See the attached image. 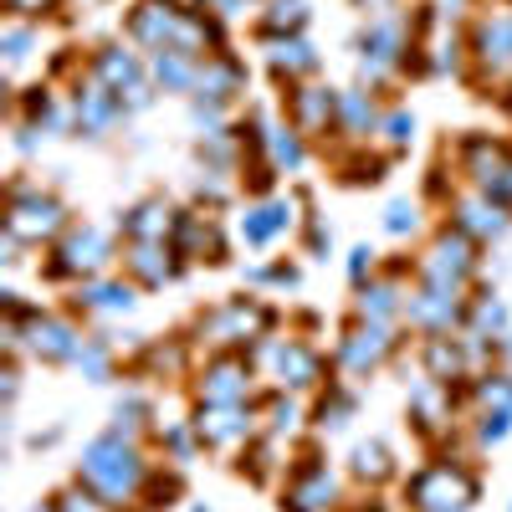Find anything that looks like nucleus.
Listing matches in <instances>:
<instances>
[{
	"instance_id": "1",
	"label": "nucleus",
	"mask_w": 512,
	"mask_h": 512,
	"mask_svg": "<svg viewBox=\"0 0 512 512\" xmlns=\"http://www.w3.org/2000/svg\"><path fill=\"white\" fill-rule=\"evenodd\" d=\"M82 482H88L93 492H103L113 507H123V502H134L149 487V461L128 436L108 431V436H98L88 451H82Z\"/></svg>"
},
{
	"instance_id": "2",
	"label": "nucleus",
	"mask_w": 512,
	"mask_h": 512,
	"mask_svg": "<svg viewBox=\"0 0 512 512\" xmlns=\"http://www.w3.org/2000/svg\"><path fill=\"white\" fill-rule=\"evenodd\" d=\"M272 328V308L256 303V297H231V303H221L216 313H205L195 323V338L205 349H241V344H262Z\"/></svg>"
},
{
	"instance_id": "3",
	"label": "nucleus",
	"mask_w": 512,
	"mask_h": 512,
	"mask_svg": "<svg viewBox=\"0 0 512 512\" xmlns=\"http://www.w3.org/2000/svg\"><path fill=\"white\" fill-rule=\"evenodd\" d=\"M405 502L415 512H466L477 502V477L466 472L461 461H431L425 472L410 477Z\"/></svg>"
},
{
	"instance_id": "4",
	"label": "nucleus",
	"mask_w": 512,
	"mask_h": 512,
	"mask_svg": "<svg viewBox=\"0 0 512 512\" xmlns=\"http://www.w3.org/2000/svg\"><path fill=\"white\" fill-rule=\"evenodd\" d=\"M67 226V205L57 195H41L31 185H16L11 190V210H6V236L16 241H52L57 231Z\"/></svg>"
},
{
	"instance_id": "5",
	"label": "nucleus",
	"mask_w": 512,
	"mask_h": 512,
	"mask_svg": "<svg viewBox=\"0 0 512 512\" xmlns=\"http://www.w3.org/2000/svg\"><path fill=\"white\" fill-rule=\"evenodd\" d=\"M113 262V241L98 226H72L57 246H52V262L47 277H98Z\"/></svg>"
},
{
	"instance_id": "6",
	"label": "nucleus",
	"mask_w": 512,
	"mask_h": 512,
	"mask_svg": "<svg viewBox=\"0 0 512 512\" xmlns=\"http://www.w3.org/2000/svg\"><path fill=\"white\" fill-rule=\"evenodd\" d=\"M477 272V241L472 236H461L456 226L436 236V246L425 251V262H420V277L425 282H436V287H466Z\"/></svg>"
},
{
	"instance_id": "7",
	"label": "nucleus",
	"mask_w": 512,
	"mask_h": 512,
	"mask_svg": "<svg viewBox=\"0 0 512 512\" xmlns=\"http://www.w3.org/2000/svg\"><path fill=\"white\" fill-rule=\"evenodd\" d=\"M195 395H200V405H251V395H256L251 364L236 359V354L210 359L195 379Z\"/></svg>"
},
{
	"instance_id": "8",
	"label": "nucleus",
	"mask_w": 512,
	"mask_h": 512,
	"mask_svg": "<svg viewBox=\"0 0 512 512\" xmlns=\"http://www.w3.org/2000/svg\"><path fill=\"white\" fill-rule=\"evenodd\" d=\"M195 436L210 451H236L256 436V410L251 405H200L195 410Z\"/></svg>"
},
{
	"instance_id": "9",
	"label": "nucleus",
	"mask_w": 512,
	"mask_h": 512,
	"mask_svg": "<svg viewBox=\"0 0 512 512\" xmlns=\"http://www.w3.org/2000/svg\"><path fill=\"white\" fill-rule=\"evenodd\" d=\"M287 123H292L303 139L333 134V128L344 123V98L328 93V88H313V82H297L292 98H287Z\"/></svg>"
},
{
	"instance_id": "10",
	"label": "nucleus",
	"mask_w": 512,
	"mask_h": 512,
	"mask_svg": "<svg viewBox=\"0 0 512 512\" xmlns=\"http://www.w3.org/2000/svg\"><path fill=\"white\" fill-rule=\"evenodd\" d=\"M185 16L190 11H180V0H139V6L128 11V36H134L139 47H149V52H164V47L180 41Z\"/></svg>"
},
{
	"instance_id": "11",
	"label": "nucleus",
	"mask_w": 512,
	"mask_h": 512,
	"mask_svg": "<svg viewBox=\"0 0 512 512\" xmlns=\"http://www.w3.org/2000/svg\"><path fill=\"white\" fill-rule=\"evenodd\" d=\"M456 159H461V175L472 180L482 195H497L502 180H507V169H512L507 144H497L492 134H466L461 149H456Z\"/></svg>"
},
{
	"instance_id": "12",
	"label": "nucleus",
	"mask_w": 512,
	"mask_h": 512,
	"mask_svg": "<svg viewBox=\"0 0 512 512\" xmlns=\"http://www.w3.org/2000/svg\"><path fill=\"white\" fill-rule=\"evenodd\" d=\"M472 57L482 77H507L512 72V11H482L472 26Z\"/></svg>"
},
{
	"instance_id": "13",
	"label": "nucleus",
	"mask_w": 512,
	"mask_h": 512,
	"mask_svg": "<svg viewBox=\"0 0 512 512\" xmlns=\"http://www.w3.org/2000/svg\"><path fill=\"white\" fill-rule=\"evenodd\" d=\"M405 318L425 333H451L466 323V303H461V292L456 287H436V282H425L420 292H405Z\"/></svg>"
},
{
	"instance_id": "14",
	"label": "nucleus",
	"mask_w": 512,
	"mask_h": 512,
	"mask_svg": "<svg viewBox=\"0 0 512 512\" xmlns=\"http://www.w3.org/2000/svg\"><path fill=\"white\" fill-rule=\"evenodd\" d=\"M21 344L36 354V359H47V364H67L77 359L82 349V333L62 318H47V313H26L21 318Z\"/></svg>"
},
{
	"instance_id": "15",
	"label": "nucleus",
	"mask_w": 512,
	"mask_h": 512,
	"mask_svg": "<svg viewBox=\"0 0 512 512\" xmlns=\"http://www.w3.org/2000/svg\"><path fill=\"white\" fill-rule=\"evenodd\" d=\"M507 221H512V210L497 200V195H461V200H451V226L461 231V236H472L477 246H487V241H497L502 231H507Z\"/></svg>"
},
{
	"instance_id": "16",
	"label": "nucleus",
	"mask_w": 512,
	"mask_h": 512,
	"mask_svg": "<svg viewBox=\"0 0 512 512\" xmlns=\"http://www.w3.org/2000/svg\"><path fill=\"white\" fill-rule=\"evenodd\" d=\"M390 349H395L390 323H369V318H359L344 338H338V364H344L349 374H369V369H379L384 359H390Z\"/></svg>"
},
{
	"instance_id": "17",
	"label": "nucleus",
	"mask_w": 512,
	"mask_h": 512,
	"mask_svg": "<svg viewBox=\"0 0 512 512\" xmlns=\"http://www.w3.org/2000/svg\"><path fill=\"white\" fill-rule=\"evenodd\" d=\"M425 379H436V384H456L472 374V359H477V333H466V338H451V333H431L425 338Z\"/></svg>"
},
{
	"instance_id": "18",
	"label": "nucleus",
	"mask_w": 512,
	"mask_h": 512,
	"mask_svg": "<svg viewBox=\"0 0 512 512\" xmlns=\"http://www.w3.org/2000/svg\"><path fill=\"white\" fill-rule=\"evenodd\" d=\"M262 359L272 364V374L282 384H292V390H313V384L323 379V359L308 344H297V338H267Z\"/></svg>"
},
{
	"instance_id": "19",
	"label": "nucleus",
	"mask_w": 512,
	"mask_h": 512,
	"mask_svg": "<svg viewBox=\"0 0 512 512\" xmlns=\"http://www.w3.org/2000/svg\"><path fill=\"white\" fill-rule=\"evenodd\" d=\"M123 267L139 287H164L180 272V251H175V241H128Z\"/></svg>"
},
{
	"instance_id": "20",
	"label": "nucleus",
	"mask_w": 512,
	"mask_h": 512,
	"mask_svg": "<svg viewBox=\"0 0 512 512\" xmlns=\"http://www.w3.org/2000/svg\"><path fill=\"white\" fill-rule=\"evenodd\" d=\"M333 502H338V482H333V472L308 456L303 466H297V477H292L282 507H287V512H328Z\"/></svg>"
},
{
	"instance_id": "21",
	"label": "nucleus",
	"mask_w": 512,
	"mask_h": 512,
	"mask_svg": "<svg viewBox=\"0 0 512 512\" xmlns=\"http://www.w3.org/2000/svg\"><path fill=\"white\" fill-rule=\"evenodd\" d=\"M118 113H123V98H118L113 88H103L98 77L77 82V93H72V118H77L82 134H103V128L118 123Z\"/></svg>"
},
{
	"instance_id": "22",
	"label": "nucleus",
	"mask_w": 512,
	"mask_h": 512,
	"mask_svg": "<svg viewBox=\"0 0 512 512\" xmlns=\"http://www.w3.org/2000/svg\"><path fill=\"white\" fill-rule=\"evenodd\" d=\"M175 251L180 256H200V262H221V256H226V236H221L216 216L185 210L180 226H175Z\"/></svg>"
},
{
	"instance_id": "23",
	"label": "nucleus",
	"mask_w": 512,
	"mask_h": 512,
	"mask_svg": "<svg viewBox=\"0 0 512 512\" xmlns=\"http://www.w3.org/2000/svg\"><path fill=\"white\" fill-rule=\"evenodd\" d=\"M292 226H297V205L292 200H267V205H251L241 216V241L246 246H272Z\"/></svg>"
},
{
	"instance_id": "24",
	"label": "nucleus",
	"mask_w": 512,
	"mask_h": 512,
	"mask_svg": "<svg viewBox=\"0 0 512 512\" xmlns=\"http://www.w3.org/2000/svg\"><path fill=\"white\" fill-rule=\"evenodd\" d=\"M175 226H180V216H175V210H169V200H159V195L139 200V205L123 216V236H128V241H175Z\"/></svg>"
},
{
	"instance_id": "25",
	"label": "nucleus",
	"mask_w": 512,
	"mask_h": 512,
	"mask_svg": "<svg viewBox=\"0 0 512 512\" xmlns=\"http://www.w3.org/2000/svg\"><path fill=\"white\" fill-rule=\"evenodd\" d=\"M267 62H272V77L292 82V88H297V77L318 72V52L303 36H267Z\"/></svg>"
},
{
	"instance_id": "26",
	"label": "nucleus",
	"mask_w": 512,
	"mask_h": 512,
	"mask_svg": "<svg viewBox=\"0 0 512 512\" xmlns=\"http://www.w3.org/2000/svg\"><path fill=\"white\" fill-rule=\"evenodd\" d=\"M93 77L123 98V93H134L139 82H149V67H144L134 52H123V47H103V52L93 57Z\"/></svg>"
},
{
	"instance_id": "27",
	"label": "nucleus",
	"mask_w": 512,
	"mask_h": 512,
	"mask_svg": "<svg viewBox=\"0 0 512 512\" xmlns=\"http://www.w3.org/2000/svg\"><path fill=\"white\" fill-rule=\"evenodd\" d=\"M149 82H154V88H164V93H190L195 82H200V57H190L180 47H164L149 62Z\"/></svg>"
},
{
	"instance_id": "28",
	"label": "nucleus",
	"mask_w": 512,
	"mask_h": 512,
	"mask_svg": "<svg viewBox=\"0 0 512 512\" xmlns=\"http://www.w3.org/2000/svg\"><path fill=\"white\" fill-rule=\"evenodd\" d=\"M241 82H246V72H241V62L236 57H226V52H210V57H200V98H210V103H226V98H236L241 93Z\"/></svg>"
},
{
	"instance_id": "29",
	"label": "nucleus",
	"mask_w": 512,
	"mask_h": 512,
	"mask_svg": "<svg viewBox=\"0 0 512 512\" xmlns=\"http://www.w3.org/2000/svg\"><path fill=\"white\" fill-rule=\"evenodd\" d=\"M410 420L420 425L425 436L446 431V420H451V384H436V379L415 384V395H410Z\"/></svg>"
},
{
	"instance_id": "30",
	"label": "nucleus",
	"mask_w": 512,
	"mask_h": 512,
	"mask_svg": "<svg viewBox=\"0 0 512 512\" xmlns=\"http://www.w3.org/2000/svg\"><path fill=\"white\" fill-rule=\"evenodd\" d=\"M395 313H405V292H400L395 282H364V287H359V318L390 323Z\"/></svg>"
},
{
	"instance_id": "31",
	"label": "nucleus",
	"mask_w": 512,
	"mask_h": 512,
	"mask_svg": "<svg viewBox=\"0 0 512 512\" xmlns=\"http://www.w3.org/2000/svg\"><path fill=\"white\" fill-rule=\"evenodd\" d=\"M349 472H354L359 482L379 487V482H390L395 456H390V446H384V441H359V446H354V456H349Z\"/></svg>"
},
{
	"instance_id": "32",
	"label": "nucleus",
	"mask_w": 512,
	"mask_h": 512,
	"mask_svg": "<svg viewBox=\"0 0 512 512\" xmlns=\"http://www.w3.org/2000/svg\"><path fill=\"white\" fill-rule=\"evenodd\" d=\"M77 303L93 308V313H128V308H134V287H128V282H88Z\"/></svg>"
},
{
	"instance_id": "33",
	"label": "nucleus",
	"mask_w": 512,
	"mask_h": 512,
	"mask_svg": "<svg viewBox=\"0 0 512 512\" xmlns=\"http://www.w3.org/2000/svg\"><path fill=\"white\" fill-rule=\"evenodd\" d=\"M303 26H308L303 0H272L267 21H262V36H303Z\"/></svg>"
},
{
	"instance_id": "34",
	"label": "nucleus",
	"mask_w": 512,
	"mask_h": 512,
	"mask_svg": "<svg viewBox=\"0 0 512 512\" xmlns=\"http://www.w3.org/2000/svg\"><path fill=\"white\" fill-rule=\"evenodd\" d=\"M374 123H379V108L369 103V93H344V123H338V128L354 134V139H364Z\"/></svg>"
},
{
	"instance_id": "35",
	"label": "nucleus",
	"mask_w": 512,
	"mask_h": 512,
	"mask_svg": "<svg viewBox=\"0 0 512 512\" xmlns=\"http://www.w3.org/2000/svg\"><path fill=\"white\" fill-rule=\"evenodd\" d=\"M349 415H354V395L344 384H328V395L318 400V425L323 431H338V425H349Z\"/></svg>"
},
{
	"instance_id": "36",
	"label": "nucleus",
	"mask_w": 512,
	"mask_h": 512,
	"mask_svg": "<svg viewBox=\"0 0 512 512\" xmlns=\"http://www.w3.org/2000/svg\"><path fill=\"white\" fill-rule=\"evenodd\" d=\"M267 154H272L277 169H297V164H303V134H297V128H272V134H267Z\"/></svg>"
},
{
	"instance_id": "37",
	"label": "nucleus",
	"mask_w": 512,
	"mask_h": 512,
	"mask_svg": "<svg viewBox=\"0 0 512 512\" xmlns=\"http://www.w3.org/2000/svg\"><path fill=\"white\" fill-rule=\"evenodd\" d=\"M477 405H482V415L512 410V379L507 374H482L477 379Z\"/></svg>"
},
{
	"instance_id": "38",
	"label": "nucleus",
	"mask_w": 512,
	"mask_h": 512,
	"mask_svg": "<svg viewBox=\"0 0 512 512\" xmlns=\"http://www.w3.org/2000/svg\"><path fill=\"white\" fill-rule=\"evenodd\" d=\"M88 379H108V364H113V349H108V338H82V349L72 359Z\"/></svg>"
},
{
	"instance_id": "39",
	"label": "nucleus",
	"mask_w": 512,
	"mask_h": 512,
	"mask_svg": "<svg viewBox=\"0 0 512 512\" xmlns=\"http://www.w3.org/2000/svg\"><path fill=\"white\" fill-rule=\"evenodd\" d=\"M502 328H507V308L497 303V297H477V308H472V328H466V333L487 338V333H502Z\"/></svg>"
},
{
	"instance_id": "40",
	"label": "nucleus",
	"mask_w": 512,
	"mask_h": 512,
	"mask_svg": "<svg viewBox=\"0 0 512 512\" xmlns=\"http://www.w3.org/2000/svg\"><path fill=\"white\" fill-rule=\"evenodd\" d=\"M57 502H62V512H113V502H108L103 492H93L88 482H77V487H67V492H62Z\"/></svg>"
},
{
	"instance_id": "41",
	"label": "nucleus",
	"mask_w": 512,
	"mask_h": 512,
	"mask_svg": "<svg viewBox=\"0 0 512 512\" xmlns=\"http://www.w3.org/2000/svg\"><path fill=\"white\" fill-rule=\"evenodd\" d=\"M415 226H420V216H415L410 200H395L390 210H384V231H390V236H410Z\"/></svg>"
},
{
	"instance_id": "42",
	"label": "nucleus",
	"mask_w": 512,
	"mask_h": 512,
	"mask_svg": "<svg viewBox=\"0 0 512 512\" xmlns=\"http://www.w3.org/2000/svg\"><path fill=\"white\" fill-rule=\"evenodd\" d=\"M26 57H31V26H11V31H6V62L21 67Z\"/></svg>"
},
{
	"instance_id": "43",
	"label": "nucleus",
	"mask_w": 512,
	"mask_h": 512,
	"mask_svg": "<svg viewBox=\"0 0 512 512\" xmlns=\"http://www.w3.org/2000/svg\"><path fill=\"white\" fill-rule=\"evenodd\" d=\"M292 425H297V405H292V400H282V395H277V400H272V405H267V431H272V436H277V431H292Z\"/></svg>"
},
{
	"instance_id": "44",
	"label": "nucleus",
	"mask_w": 512,
	"mask_h": 512,
	"mask_svg": "<svg viewBox=\"0 0 512 512\" xmlns=\"http://www.w3.org/2000/svg\"><path fill=\"white\" fill-rule=\"evenodd\" d=\"M410 134H415V118L410 113H390V118H384V139H390L395 149H405Z\"/></svg>"
},
{
	"instance_id": "45",
	"label": "nucleus",
	"mask_w": 512,
	"mask_h": 512,
	"mask_svg": "<svg viewBox=\"0 0 512 512\" xmlns=\"http://www.w3.org/2000/svg\"><path fill=\"white\" fill-rule=\"evenodd\" d=\"M57 6V0H6V11L16 16V21H31V16H47Z\"/></svg>"
},
{
	"instance_id": "46",
	"label": "nucleus",
	"mask_w": 512,
	"mask_h": 512,
	"mask_svg": "<svg viewBox=\"0 0 512 512\" xmlns=\"http://www.w3.org/2000/svg\"><path fill=\"white\" fill-rule=\"evenodd\" d=\"M369 272H374V251H369V246H354V251H349V277L364 287Z\"/></svg>"
},
{
	"instance_id": "47",
	"label": "nucleus",
	"mask_w": 512,
	"mask_h": 512,
	"mask_svg": "<svg viewBox=\"0 0 512 512\" xmlns=\"http://www.w3.org/2000/svg\"><path fill=\"white\" fill-rule=\"evenodd\" d=\"M169 497H180V477H159L149 487V507H169Z\"/></svg>"
},
{
	"instance_id": "48",
	"label": "nucleus",
	"mask_w": 512,
	"mask_h": 512,
	"mask_svg": "<svg viewBox=\"0 0 512 512\" xmlns=\"http://www.w3.org/2000/svg\"><path fill=\"white\" fill-rule=\"evenodd\" d=\"M354 6H364L374 21H384V16H395V0H354Z\"/></svg>"
},
{
	"instance_id": "49",
	"label": "nucleus",
	"mask_w": 512,
	"mask_h": 512,
	"mask_svg": "<svg viewBox=\"0 0 512 512\" xmlns=\"http://www.w3.org/2000/svg\"><path fill=\"white\" fill-rule=\"evenodd\" d=\"M497 200H502V205L512 210V169H507V180H502V190H497Z\"/></svg>"
},
{
	"instance_id": "50",
	"label": "nucleus",
	"mask_w": 512,
	"mask_h": 512,
	"mask_svg": "<svg viewBox=\"0 0 512 512\" xmlns=\"http://www.w3.org/2000/svg\"><path fill=\"white\" fill-rule=\"evenodd\" d=\"M36 512H62V502H57V497H52V502H41V507H36Z\"/></svg>"
},
{
	"instance_id": "51",
	"label": "nucleus",
	"mask_w": 512,
	"mask_h": 512,
	"mask_svg": "<svg viewBox=\"0 0 512 512\" xmlns=\"http://www.w3.org/2000/svg\"><path fill=\"white\" fill-rule=\"evenodd\" d=\"M195 512H210V507H195Z\"/></svg>"
},
{
	"instance_id": "52",
	"label": "nucleus",
	"mask_w": 512,
	"mask_h": 512,
	"mask_svg": "<svg viewBox=\"0 0 512 512\" xmlns=\"http://www.w3.org/2000/svg\"><path fill=\"white\" fill-rule=\"evenodd\" d=\"M507 6H512V0H507Z\"/></svg>"
},
{
	"instance_id": "53",
	"label": "nucleus",
	"mask_w": 512,
	"mask_h": 512,
	"mask_svg": "<svg viewBox=\"0 0 512 512\" xmlns=\"http://www.w3.org/2000/svg\"><path fill=\"white\" fill-rule=\"evenodd\" d=\"M507 103H512V98H507Z\"/></svg>"
}]
</instances>
